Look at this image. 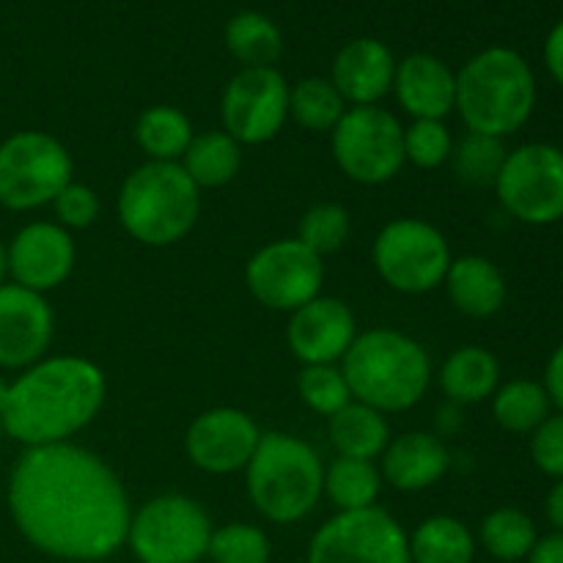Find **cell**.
Masks as SVG:
<instances>
[{"label":"cell","mask_w":563,"mask_h":563,"mask_svg":"<svg viewBox=\"0 0 563 563\" xmlns=\"http://www.w3.org/2000/svg\"><path fill=\"white\" fill-rule=\"evenodd\" d=\"M9 511L33 548L75 563L119 553L132 520L113 467L77 443L22 451L9 476Z\"/></svg>","instance_id":"cell-1"},{"label":"cell","mask_w":563,"mask_h":563,"mask_svg":"<svg viewBox=\"0 0 563 563\" xmlns=\"http://www.w3.org/2000/svg\"><path fill=\"white\" fill-rule=\"evenodd\" d=\"M108 399V379L82 355H47L9 383L0 427L25 449L75 443Z\"/></svg>","instance_id":"cell-2"},{"label":"cell","mask_w":563,"mask_h":563,"mask_svg":"<svg viewBox=\"0 0 563 563\" xmlns=\"http://www.w3.org/2000/svg\"><path fill=\"white\" fill-rule=\"evenodd\" d=\"M339 366L352 399L383 416L412 410L432 385L429 352L401 330L372 328L357 333Z\"/></svg>","instance_id":"cell-3"},{"label":"cell","mask_w":563,"mask_h":563,"mask_svg":"<svg viewBox=\"0 0 563 563\" xmlns=\"http://www.w3.org/2000/svg\"><path fill=\"white\" fill-rule=\"evenodd\" d=\"M537 108V77L511 47H487L456 71V113L467 132L509 137Z\"/></svg>","instance_id":"cell-4"},{"label":"cell","mask_w":563,"mask_h":563,"mask_svg":"<svg viewBox=\"0 0 563 563\" xmlns=\"http://www.w3.org/2000/svg\"><path fill=\"white\" fill-rule=\"evenodd\" d=\"M242 473L253 509L275 526L306 520L324 498L322 456L289 432H264Z\"/></svg>","instance_id":"cell-5"},{"label":"cell","mask_w":563,"mask_h":563,"mask_svg":"<svg viewBox=\"0 0 563 563\" xmlns=\"http://www.w3.org/2000/svg\"><path fill=\"white\" fill-rule=\"evenodd\" d=\"M115 214L126 234L148 247H168L185 240L201 214V190L179 163L146 159L126 174L115 198Z\"/></svg>","instance_id":"cell-6"},{"label":"cell","mask_w":563,"mask_h":563,"mask_svg":"<svg viewBox=\"0 0 563 563\" xmlns=\"http://www.w3.org/2000/svg\"><path fill=\"white\" fill-rule=\"evenodd\" d=\"M212 520L198 500L165 493L132 511L126 548L141 563H198L207 559Z\"/></svg>","instance_id":"cell-7"},{"label":"cell","mask_w":563,"mask_h":563,"mask_svg":"<svg viewBox=\"0 0 563 563\" xmlns=\"http://www.w3.org/2000/svg\"><path fill=\"white\" fill-rule=\"evenodd\" d=\"M75 163L64 143L42 130H20L0 143V207L33 212L55 201Z\"/></svg>","instance_id":"cell-8"},{"label":"cell","mask_w":563,"mask_h":563,"mask_svg":"<svg viewBox=\"0 0 563 563\" xmlns=\"http://www.w3.org/2000/svg\"><path fill=\"white\" fill-rule=\"evenodd\" d=\"M372 262L394 291L427 295L443 286L454 256L438 225L421 218H396L374 236Z\"/></svg>","instance_id":"cell-9"},{"label":"cell","mask_w":563,"mask_h":563,"mask_svg":"<svg viewBox=\"0 0 563 563\" xmlns=\"http://www.w3.org/2000/svg\"><path fill=\"white\" fill-rule=\"evenodd\" d=\"M330 148L341 174L355 185H385L407 165L405 124L379 104L346 110L330 132Z\"/></svg>","instance_id":"cell-10"},{"label":"cell","mask_w":563,"mask_h":563,"mask_svg":"<svg viewBox=\"0 0 563 563\" xmlns=\"http://www.w3.org/2000/svg\"><path fill=\"white\" fill-rule=\"evenodd\" d=\"M495 192L506 212L528 225L563 220V148L553 143H526L506 154Z\"/></svg>","instance_id":"cell-11"},{"label":"cell","mask_w":563,"mask_h":563,"mask_svg":"<svg viewBox=\"0 0 563 563\" xmlns=\"http://www.w3.org/2000/svg\"><path fill=\"white\" fill-rule=\"evenodd\" d=\"M308 563H412L410 537L379 506L339 511L313 533Z\"/></svg>","instance_id":"cell-12"},{"label":"cell","mask_w":563,"mask_h":563,"mask_svg":"<svg viewBox=\"0 0 563 563\" xmlns=\"http://www.w3.org/2000/svg\"><path fill=\"white\" fill-rule=\"evenodd\" d=\"M245 284L258 306L291 313L322 295L324 258L308 251L297 236L275 240L247 258Z\"/></svg>","instance_id":"cell-13"},{"label":"cell","mask_w":563,"mask_h":563,"mask_svg":"<svg viewBox=\"0 0 563 563\" xmlns=\"http://www.w3.org/2000/svg\"><path fill=\"white\" fill-rule=\"evenodd\" d=\"M220 130L240 146L273 141L289 121V82L275 66L240 69L220 97Z\"/></svg>","instance_id":"cell-14"},{"label":"cell","mask_w":563,"mask_h":563,"mask_svg":"<svg viewBox=\"0 0 563 563\" xmlns=\"http://www.w3.org/2000/svg\"><path fill=\"white\" fill-rule=\"evenodd\" d=\"M262 429L236 407H212L192 418L185 434V454L192 467L209 476H231L245 471L262 440Z\"/></svg>","instance_id":"cell-15"},{"label":"cell","mask_w":563,"mask_h":563,"mask_svg":"<svg viewBox=\"0 0 563 563\" xmlns=\"http://www.w3.org/2000/svg\"><path fill=\"white\" fill-rule=\"evenodd\" d=\"M9 280L25 289L47 295L69 280L75 273L77 247L71 231L55 220L27 223L11 236L9 245Z\"/></svg>","instance_id":"cell-16"},{"label":"cell","mask_w":563,"mask_h":563,"mask_svg":"<svg viewBox=\"0 0 563 563\" xmlns=\"http://www.w3.org/2000/svg\"><path fill=\"white\" fill-rule=\"evenodd\" d=\"M55 313L47 297L16 284L0 286V368L25 372L47 357Z\"/></svg>","instance_id":"cell-17"},{"label":"cell","mask_w":563,"mask_h":563,"mask_svg":"<svg viewBox=\"0 0 563 563\" xmlns=\"http://www.w3.org/2000/svg\"><path fill=\"white\" fill-rule=\"evenodd\" d=\"M355 339V313L339 297H313L291 311L286 324L289 350L302 366H339Z\"/></svg>","instance_id":"cell-18"},{"label":"cell","mask_w":563,"mask_h":563,"mask_svg":"<svg viewBox=\"0 0 563 563\" xmlns=\"http://www.w3.org/2000/svg\"><path fill=\"white\" fill-rule=\"evenodd\" d=\"M396 55L385 42L372 36H361L346 42L335 53L330 82L339 88L350 108H368L379 104L394 88Z\"/></svg>","instance_id":"cell-19"},{"label":"cell","mask_w":563,"mask_h":563,"mask_svg":"<svg viewBox=\"0 0 563 563\" xmlns=\"http://www.w3.org/2000/svg\"><path fill=\"white\" fill-rule=\"evenodd\" d=\"M390 91L412 121H445L456 108V71L438 55L412 53L396 60Z\"/></svg>","instance_id":"cell-20"},{"label":"cell","mask_w":563,"mask_h":563,"mask_svg":"<svg viewBox=\"0 0 563 563\" xmlns=\"http://www.w3.org/2000/svg\"><path fill=\"white\" fill-rule=\"evenodd\" d=\"M377 467L383 482L399 493H423L443 482L451 467V454L438 434L405 432L390 438Z\"/></svg>","instance_id":"cell-21"},{"label":"cell","mask_w":563,"mask_h":563,"mask_svg":"<svg viewBox=\"0 0 563 563\" xmlns=\"http://www.w3.org/2000/svg\"><path fill=\"white\" fill-rule=\"evenodd\" d=\"M443 289L451 306L471 319H489L506 306V278L495 262L467 253L451 262Z\"/></svg>","instance_id":"cell-22"},{"label":"cell","mask_w":563,"mask_h":563,"mask_svg":"<svg viewBox=\"0 0 563 563\" xmlns=\"http://www.w3.org/2000/svg\"><path fill=\"white\" fill-rule=\"evenodd\" d=\"M440 390L456 405H478L493 399L500 385V361L478 344H465L451 352L438 372Z\"/></svg>","instance_id":"cell-23"},{"label":"cell","mask_w":563,"mask_h":563,"mask_svg":"<svg viewBox=\"0 0 563 563\" xmlns=\"http://www.w3.org/2000/svg\"><path fill=\"white\" fill-rule=\"evenodd\" d=\"M328 434L330 445L339 456L374 462L383 456L385 445L390 443V423L388 416L352 399L350 405L328 418Z\"/></svg>","instance_id":"cell-24"},{"label":"cell","mask_w":563,"mask_h":563,"mask_svg":"<svg viewBox=\"0 0 563 563\" xmlns=\"http://www.w3.org/2000/svg\"><path fill=\"white\" fill-rule=\"evenodd\" d=\"M179 165L198 190H218L240 174L242 146L225 130L196 132Z\"/></svg>","instance_id":"cell-25"},{"label":"cell","mask_w":563,"mask_h":563,"mask_svg":"<svg viewBox=\"0 0 563 563\" xmlns=\"http://www.w3.org/2000/svg\"><path fill=\"white\" fill-rule=\"evenodd\" d=\"M192 135V121L174 104H152L135 121V143L152 163H179Z\"/></svg>","instance_id":"cell-26"},{"label":"cell","mask_w":563,"mask_h":563,"mask_svg":"<svg viewBox=\"0 0 563 563\" xmlns=\"http://www.w3.org/2000/svg\"><path fill=\"white\" fill-rule=\"evenodd\" d=\"M476 537L451 515L427 517L410 537L412 563H473Z\"/></svg>","instance_id":"cell-27"},{"label":"cell","mask_w":563,"mask_h":563,"mask_svg":"<svg viewBox=\"0 0 563 563\" xmlns=\"http://www.w3.org/2000/svg\"><path fill=\"white\" fill-rule=\"evenodd\" d=\"M225 47L242 69L275 66L284 55V33L262 11H240L225 25Z\"/></svg>","instance_id":"cell-28"},{"label":"cell","mask_w":563,"mask_h":563,"mask_svg":"<svg viewBox=\"0 0 563 563\" xmlns=\"http://www.w3.org/2000/svg\"><path fill=\"white\" fill-rule=\"evenodd\" d=\"M383 484V473L368 460L335 456L324 467V498L339 511H357L377 506Z\"/></svg>","instance_id":"cell-29"},{"label":"cell","mask_w":563,"mask_h":563,"mask_svg":"<svg viewBox=\"0 0 563 563\" xmlns=\"http://www.w3.org/2000/svg\"><path fill=\"white\" fill-rule=\"evenodd\" d=\"M350 104L330 77H302L289 86V119L308 132H333Z\"/></svg>","instance_id":"cell-30"},{"label":"cell","mask_w":563,"mask_h":563,"mask_svg":"<svg viewBox=\"0 0 563 563\" xmlns=\"http://www.w3.org/2000/svg\"><path fill=\"white\" fill-rule=\"evenodd\" d=\"M493 418L500 429L515 434H531L550 416V396L542 383L511 379L493 394Z\"/></svg>","instance_id":"cell-31"},{"label":"cell","mask_w":563,"mask_h":563,"mask_svg":"<svg viewBox=\"0 0 563 563\" xmlns=\"http://www.w3.org/2000/svg\"><path fill=\"white\" fill-rule=\"evenodd\" d=\"M478 539L493 559L515 563L531 555V550L539 542V533L526 511L504 506V509H495L484 517Z\"/></svg>","instance_id":"cell-32"},{"label":"cell","mask_w":563,"mask_h":563,"mask_svg":"<svg viewBox=\"0 0 563 563\" xmlns=\"http://www.w3.org/2000/svg\"><path fill=\"white\" fill-rule=\"evenodd\" d=\"M506 146L500 137L467 132L462 141L454 143V174L462 185L471 187H495L500 168L506 163Z\"/></svg>","instance_id":"cell-33"},{"label":"cell","mask_w":563,"mask_h":563,"mask_svg":"<svg viewBox=\"0 0 563 563\" xmlns=\"http://www.w3.org/2000/svg\"><path fill=\"white\" fill-rule=\"evenodd\" d=\"M352 231V218L341 203H313L297 223V240L319 258L339 253Z\"/></svg>","instance_id":"cell-34"},{"label":"cell","mask_w":563,"mask_h":563,"mask_svg":"<svg viewBox=\"0 0 563 563\" xmlns=\"http://www.w3.org/2000/svg\"><path fill=\"white\" fill-rule=\"evenodd\" d=\"M273 544L267 533L251 522H225L214 528L207 559L212 563H269Z\"/></svg>","instance_id":"cell-35"},{"label":"cell","mask_w":563,"mask_h":563,"mask_svg":"<svg viewBox=\"0 0 563 563\" xmlns=\"http://www.w3.org/2000/svg\"><path fill=\"white\" fill-rule=\"evenodd\" d=\"M297 394L308 410L322 418L335 416L341 407L352 401L341 366H302L300 377H297Z\"/></svg>","instance_id":"cell-36"},{"label":"cell","mask_w":563,"mask_h":563,"mask_svg":"<svg viewBox=\"0 0 563 563\" xmlns=\"http://www.w3.org/2000/svg\"><path fill=\"white\" fill-rule=\"evenodd\" d=\"M454 135L438 119H416L405 126V159L421 170L443 168L454 154Z\"/></svg>","instance_id":"cell-37"},{"label":"cell","mask_w":563,"mask_h":563,"mask_svg":"<svg viewBox=\"0 0 563 563\" xmlns=\"http://www.w3.org/2000/svg\"><path fill=\"white\" fill-rule=\"evenodd\" d=\"M49 207L55 212V223L64 225L66 231L91 229L99 220V212H102V201H99L97 190L75 179L55 196Z\"/></svg>","instance_id":"cell-38"},{"label":"cell","mask_w":563,"mask_h":563,"mask_svg":"<svg viewBox=\"0 0 563 563\" xmlns=\"http://www.w3.org/2000/svg\"><path fill=\"white\" fill-rule=\"evenodd\" d=\"M531 460L544 476L563 478V412H550L531 432Z\"/></svg>","instance_id":"cell-39"},{"label":"cell","mask_w":563,"mask_h":563,"mask_svg":"<svg viewBox=\"0 0 563 563\" xmlns=\"http://www.w3.org/2000/svg\"><path fill=\"white\" fill-rule=\"evenodd\" d=\"M542 385L550 396V405H555V410L563 412V344L555 346V352L550 355Z\"/></svg>","instance_id":"cell-40"},{"label":"cell","mask_w":563,"mask_h":563,"mask_svg":"<svg viewBox=\"0 0 563 563\" xmlns=\"http://www.w3.org/2000/svg\"><path fill=\"white\" fill-rule=\"evenodd\" d=\"M544 64L553 80L563 88V20L550 31L548 42H544Z\"/></svg>","instance_id":"cell-41"},{"label":"cell","mask_w":563,"mask_h":563,"mask_svg":"<svg viewBox=\"0 0 563 563\" xmlns=\"http://www.w3.org/2000/svg\"><path fill=\"white\" fill-rule=\"evenodd\" d=\"M528 563H563V533H550L539 539L528 555Z\"/></svg>","instance_id":"cell-42"},{"label":"cell","mask_w":563,"mask_h":563,"mask_svg":"<svg viewBox=\"0 0 563 563\" xmlns=\"http://www.w3.org/2000/svg\"><path fill=\"white\" fill-rule=\"evenodd\" d=\"M544 515H548L550 526L555 528V533H563V478L553 484V489L548 493L544 500Z\"/></svg>","instance_id":"cell-43"},{"label":"cell","mask_w":563,"mask_h":563,"mask_svg":"<svg viewBox=\"0 0 563 563\" xmlns=\"http://www.w3.org/2000/svg\"><path fill=\"white\" fill-rule=\"evenodd\" d=\"M9 284V247L0 240V286Z\"/></svg>","instance_id":"cell-44"},{"label":"cell","mask_w":563,"mask_h":563,"mask_svg":"<svg viewBox=\"0 0 563 563\" xmlns=\"http://www.w3.org/2000/svg\"><path fill=\"white\" fill-rule=\"evenodd\" d=\"M5 396H9V383H5L3 374H0V416H3L5 410Z\"/></svg>","instance_id":"cell-45"}]
</instances>
